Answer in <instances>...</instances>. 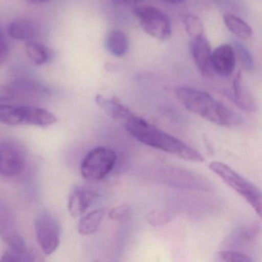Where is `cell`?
I'll return each instance as SVG.
<instances>
[{
  "label": "cell",
  "instance_id": "3",
  "mask_svg": "<svg viewBox=\"0 0 262 262\" xmlns=\"http://www.w3.org/2000/svg\"><path fill=\"white\" fill-rule=\"evenodd\" d=\"M209 168L226 185L242 196L252 207L259 217L261 216V192L254 184L219 161L211 162L209 164Z\"/></svg>",
  "mask_w": 262,
  "mask_h": 262
},
{
  "label": "cell",
  "instance_id": "1",
  "mask_svg": "<svg viewBox=\"0 0 262 262\" xmlns=\"http://www.w3.org/2000/svg\"><path fill=\"white\" fill-rule=\"evenodd\" d=\"M125 122L128 133L144 145L190 162L202 163L205 161V157L195 148L135 114Z\"/></svg>",
  "mask_w": 262,
  "mask_h": 262
},
{
  "label": "cell",
  "instance_id": "21",
  "mask_svg": "<svg viewBox=\"0 0 262 262\" xmlns=\"http://www.w3.org/2000/svg\"><path fill=\"white\" fill-rule=\"evenodd\" d=\"M11 90H13L14 94L17 92H22L24 94L29 95H36V96H39V95H47L49 93V90L47 87L42 85V84L39 83L36 80L33 79H19L18 80L15 81L14 83L13 84V87H10Z\"/></svg>",
  "mask_w": 262,
  "mask_h": 262
},
{
  "label": "cell",
  "instance_id": "20",
  "mask_svg": "<svg viewBox=\"0 0 262 262\" xmlns=\"http://www.w3.org/2000/svg\"><path fill=\"white\" fill-rule=\"evenodd\" d=\"M26 51L29 59L38 67L47 63L51 58L50 50L43 44L35 40L26 43Z\"/></svg>",
  "mask_w": 262,
  "mask_h": 262
},
{
  "label": "cell",
  "instance_id": "16",
  "mask_svg": "<svg viewBox=\"0 0 262 262\" xmlns=\"http://www.w3.org/2000/svg\"><path fill=\"white\" fill-rule=\"evenodd\" d=\"M7 31L10 37L26 42L35 40L37 36V29L34 23L25 18L12 21Z\"/></svg>",
  "mask_w": 262,
  "mask_h": 262
},
{
  "label": "cell",
  "instance_id": "9",
  "mask_svg": "<svg viewBox=\"0 0 262 262\" xmlns=\"http://www.w3.org/2000/svg\"><path fill=\"white\" fill-rule=\"evenodd\" d=\"M0 238L10 249L24 251L27 249L24 237L21 235L16 216L11 207L0 198Z\"/></svg>",
  "mask_w": 262,
  "mask_h": 262
},
{
  "label": "cell",
  "instance_id": "6",
  "mask_svg": "<svg viewBox=\"0 0 262 262\" xmlns=\"http://www.w3.org/2000/svg\"><path fill=\"white\" fill-rule=\"evenodd\" d=\"M141 28L151 37L166 41L171 37V21L165 13L151 6H141L134 10Z\"/></svg>",
  "mask_w": 262,
  "mask_h": 262
},
{
  "label": "cell",
  "instance_id": "31",
  "mask_svg": "<svg viewBox=\"0 0 262 262\" xmlns=\"http://www.w3.org/2000/svg\"><path fill=\"white\" fill-rule=\"evenodd\" d=\"M25 1L30 5H39V4H46L50 0H25Z\"/></svg>",
  "mask_w": 262,
  "mask_h": 262
},
{
  "label": "cell",
  "instance_id": "12",
  "mask_svg": "<svg viewBox=\"0 0 262 262\" xmlns=\"http://www.w3.org/2000/svg\"><path fill=\"white\" fill-rule=\"evenodd\" d=\"M236 58L234 49L228 44H223L214 49L211 53V67L213 71L227 77L234 73Z\"/></svg>",
  "mask_w": 262,
  "mask_h": 262
},
{
  "label": "cell",
  "instance_id": "18",
  "mask_svg": "<svg viewBox=\"0 0 262 262\" xmlns=\"http://www.w3.org/2000/svg\"><path fill=\"white\" fill-rule=\"evenodd\" d=\"M107 50L116 57L123 56L128 50V40L123 32L113 30L110 32L105 40Z\"/></svg>",
  "mask_w": 262,
  "mask_h": 262
},
{
  "label": "cell",
  "instance_id": "10",
  "mask_svg": "<svg viewBox=\"0 0 262 262\" xmlns=\"http://www.w3.org/2000/svg\"><path fill=\"white\" fill-rule=\"evenodd\" d=\"M25 165L26 153L22 147L13 142L0 143V176L16 177Z\"/></svg>",
  "mask_w": 262,
  "mask_h": 262
},
{
  "label": "cell",
  "instance_id": "5",
  "mask_svg": "<svg viewBox=\"0 0 262 262\" xmlns=\"http://www.w3.org/2000/svg\"><path fill=\"white\" fill-rule=\"evenodd\" d=\"M116 161L117 155L114 150L108 147H97L90 151L82 161V177L89 181L101 180L113 169Z\"/></svg>",
  "mask_w": 262,
  "mask_h": 262
},
{
  "label": "cell",
  "instance_id": "4",
  "mask_svg": "<svg viewBox=\"0 0 262 262\" xmlns=\"http://www.w3.org/2000/svg\"><path fill=\"white\" fill-rule=\"evenodd\" d=\"M51 112L32 105H0V122L8 125L47 127L57 122Z\"/></svg>",
  "mask_w": 262,
  "mask_h": 262
},
{
  "label": "cell",
  "instance_id": "32",
  "mask_svg": "<svg viewBox=\"0 0 262 262\" xmlns=\"http://www.w3.org/2000/svg\"><path fill=\"white\" fill-rule=\"evenodd\" d=\"M159 1L165 3V4H174V5H176V4H182L185 0H159Z\"/></svg>",
  "mask_w": 262,
  "mask_h": 262
},
{
  "label": "cell",
  "instance_id": "24",
  "mask_svg": "<svg viewBox=\"0 0 262 262\" xmlns=\"http://www.w3.org/2000/svg\"><path fill=\"white\" fill-rule=\"evenodd\" d=\"M0 260L10 262H31L36 260V254L28 250L16 251L10 248L3 254Z\"/></svg>",
  "mask_w": 262,
  "mask_h": 262
},
{
  "label": "cell",
  "instance_id": "13",
  "mask_svg": "<svg viewBox=\"0 0 262 262\" xmlns=\"http://www.w3.org/2000/svg\"><path fill=\"white\" fill-rule=\"evenodd\" d=\"M98 194L91 190L76 188L70 194L68 208L73 217L82 215L97 199Z\"/></svg>",
  "mask_w": 262,
  "mask_h": 262
},
{
  "label": "cell",
  "instance_id": "23",
  "mask_svg": "<svg viewBox=\"0 0 262 262\" xmlns=\"http://www.w3.org/2000/svg\"><path fill=\"white\" fill-rule=\"evenodd\" d=\"M182 19L185 26V31L191 39H195L205 35V27L200 18L195 15L185 14L182 16Z\"/></svg>",
  "mask_w": 262,
  "mask_h": 262
},
{
  "label": "cell",
  "instance_id": "26",
  "mask_svg": "<svg viewBox=\"0 0 262 262\" xmlns=\"http://www.w3.org/2000/svg\"><path fill=\"white\" fill-rule=\"evenodd\" d=\"M217 257H219V260H223V261H253L252 259L247 254L239 252V251H231V250L220 251V252L217 253Z\"/></svg>",
  "mask_w": 262,
  "mask_h": 262
},
{
  "label": "cell",
  "instance_id": "29",
  "mask_svg": "<svg viewBox=\"0 0 262 262\" xmlns=\"http://www.w3.org/2000/svg\"><path fill=\"white\" fill-rule=\"evenodd\" d=\"M14 96V93L10 87L0 85V101L10 100Z\"/></svg>",
  "mask_w": 262,
  "mask_h": 262
},
{
  "label": "cell",
  "instance_id": "30",
  "mask_svg": "<svg viewBox=\"0 0 262 262\" xmlns=\"http://www.w3.org/2000/svg\"><path fill=\"white\" fill-rule=\"evenodd\" d=\"M112 2L117 6H129L139 4L143 0H111Z\"/></svg>",
  "mask_w": 262,
  "mask_h": 262
},
{
  "label": "cell",
  "instance_id": "7",
  "mask_svg": "<svg viewBox=\"0 0 262 262\" xmlns=\"http://www.w3.org/2000/svg\"><path fill=\"white\" fill-rule=\"evenodd\" d=\"M36 239L41 249L51 255L60 243L61 227L54 215L49 211L39 213L35 221Z\"/></svg>",
  "mask_w": 262,
  "mask_h": 262
},
{
  "label": "cell",
  "instance_id": "27",
  "mask_svg": "<svg viewBox=\"0 0 262 262\" xmlns=\"http://www.w3.org/2000/svg\"><path fill=\"white\" fill-rule=\"evenodd\" d=\"M130 214L131 208L127 205H121L108 212V217L113 221H122L128 219Z\"/></svg>",
  "mask_w": 262,
  "mask_h": 262
},
{
  "label": "cell",
  "instance_id": "8",
  "mask_svg": "<svg viewBox=\"0 0 262 262\" xmlns=\"http://www.w3.org/2000/svg\"><path fill=\"white\" fill-rule=\"evenodd\" d=\"M161 178L165 184L176 188L204 191L212 190L211 183L205 178L184 168L168 167L162 171Z\"/></svg>",
  "mask_w": 262,
  "mask_h": 262
},
{
  "label": "cell",
  "instance_id": "28",
  "mask_svg": "<svg viewBox=\"0 0 262 262\" xmlns=\"http://www.w3.org/2000/svg\"><path fill=\"white\" fill-rule=\"evenodd\" d=\"M9 46L4 36L2 27L0 25V67L8 59Z\"/></svg>",
  "mask_w": 262,
  "mask_h": 262
},
{
  "label": "cell",
  "instance_id": "2",
  "mask_svg": "<svg viewBox=\"0 0 262 262\" xmlns=\"http://www.w3.org/2000/svg\"><path fill=\"white\" fill-rule=\"evenodd\" d=\"M176 96L188 112L211 123L223 127L237 126L243 123L242 116L203 90L181 86L176 90Z\"/></svg>",
  "mask_w": 262,
  "mask_h": 262
},
{
  "label": "cell",
  "instance_id": "15",
  "mask_svg": "<svg viewBox=\"0 0 262 262\" xmlns=\"http://www.w3.org/2000/svg\"><path fill=\"white\" fill-rule=\"evenodd\" d=\"M96 104L108 115L115 119L128 120L134 113L116 97L108 98L102 95L96 96Z\"/></svg>",
  "mask_w": 262,
  "mask_h": 262
},
{
  "label": "cell",
  "instance_id": "22",
  "mask_svg": "<svg viewBox=\"0 0 262 262\" xmlns=\"http://www.w3.org/2000/svg\"><path fill=\"white\" fill-rule=\"evenodd\" d=\"M233 49L235 54L236 62L237 61L245 71L252 73L254 70V60L250 50L239 41H234Z\"/></svg>",
  "mask_w": 262,
  "mask_h": 262
},
{
  "label": "cell",
  "instance_id": "17",
  "mask_svg": "<svg viewBox=\"0 0 262 262\" xmlns=\"http://www.w3.org/2000/svg\"><path fill=\"white\" fill-rule=\"evenodd\" d=\"M106 213L105 208H98L83 216L78 225L79 234L90 235L96 232Z\"/></svg>",
  "mask_w": 262,
  "mask_h": 262
},
{
  "label": "cell",
  "instance_id": "11",
  "mask_svg": "<svg viewBox=\"0 0 262 262\" xmlns=\"http://www.w3.org/2000/svg\"><path fill=\"white\" fill-rule=\"evenodd\" d=\"M191 53L193 60L203 76H211L213 74L211 67V48L205 35L191 39Z\"/></svg>",
  "mask_w": 262,
  "mask_h": 262
},
{
  "label": "cell",
  "instance_id": "25",
  "mask_svg": "<svg viewBox=\"0 0 262 262\" xmlns=\"http://www.w3.org/2000/svg\"><path fill=\"white\" fill-rule=\"evenodd\" d=\"M171 214L163 210L155 209L148 213L146 221L152 226H163L169 223Z\"/></svg>",
  "mask_w": 262,
  "mask_h": 262
},
{
  "label": "cell",
  "instance_id": "19",
  "mask_svg": "<svg viewBox=\"0 0 262 262\" xmlns=\"http://www.w3.org/2000/svg\"><path fill=\"white\" fill-rule=\"evenodd\" d=\"M223 21L226 28L237 37L248 39L252 36L253 30L251 27L238 16L226 13L224 14Z\"/></svg>",
  "mask_w": 262,
  "mask_h": 262
},
{
  "label": "cell",
  "instance_id": "14",
  "mask_svg": "<svg viewBox=\"0 0 262 262\" xmlns=\"http://www.w3.org/2000/svg\"><path fill=\"white\" fill-rule=\"evenodd\" d=\"M230 97L234 103L243 111L254 112L257 108L255 100L249 90L243 85L241 72L237 73L233 81L232 93Z\"/></svg>",
  "mask_w": 262,
  "mask_h": 262
}]
</instances>
